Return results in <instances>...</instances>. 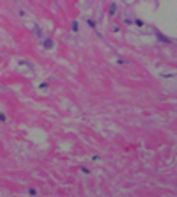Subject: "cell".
Returning a JSON list of instances; mask_svg holds the SVG:
<instances>
[{
  "mask_svg": "<svg viewBox=\"0 0 177 197\" xmlns=\"http://www.w3.org/2000/svg\"><path fill=\"white\" fill-rule=\"evenodd\" d=\"M71 27H73V30H74V32L78 30V23H76V21H73V25H71Z\"/></svg>",
  "mask_w": 177,
  "mask_h": 197,
  "instance_id": "cell-3",
  "label": "cell"
},
{
  "mask_svg": "<svg viewBox=\"0 0 177 197\" xmlns=\"http://www.w3.org/2000/svg\"><path fill=\"white\" fill-rule=\"evenodd\" d=\"M0 121H5V116H4L2 112H0Z\"/></svg>",
  "mask_w": 177,
  "mask_h": 197,
  "instance_id": "cell-4",
  "label": "cell"
},
{
  "mask_svg": "<svg viewBox=\"0 0 177 197\" xmlns=\"http://www.w3.org/2000/svg\"><path fill=\"white\" fill-rule=\"evenodd\" d=\"M43 46H44V48H48V50H50V48H53V43H51V39H46V41L43 43Z\"/></svg>",
  "mask_w": 177,
  "mask_h": 197,
  "instance_id": "cell-1",
  "label": "cell"
},
{
  "mask_svg": "<svg viewBox=\"0 0 177 197\" xmlns=\"http://www.w3.org/2000/svg\"><path fill=\"white\" fill-rule=\"evenodd\" d=\"M108 12H110V14H115V4H112V5L108 7Z\"/></svg>",
  "mask_w": 177,
  "mask_h": 197,
  "instance_id": "cell-2",
  "label": "cell"
}]
</instances>
